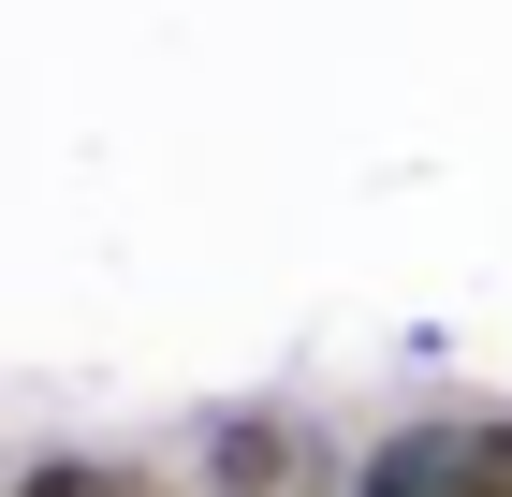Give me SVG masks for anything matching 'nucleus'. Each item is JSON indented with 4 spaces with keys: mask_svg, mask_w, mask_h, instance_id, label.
Segmentation results:
<instances>
[{
    "mask_svg": "<svg viewBox=\"0 0 512 497\" xmlns=\"http://www.w3.org/2000/svg\"><path fill=\"white\" fill-rule=\"evenodd\" d=\"M15 497H161V483H147V468H88V454H44Z\"/></svg>",
    "mask_w": 512,
    "mask_h": 497,
    "instance_id": "f03ea898",
    "label": "nucleus"
},
{
    "mask_svg": "<svg viewBox=\"0 0 512 497\" xmlns=\"http://www.w3.org/2000/svg\"><path fill=\"white\" fill-rule=\"evenodd\" d=\"M293 468H308V439H293L278 410H235L220 439H205V497H278Z\"/></svg>",
    "mask_w": 512,
    "mask_h": 497,
    "instance_id": "f257e3e1",
    "label": "nucleus"
}]
</instances>
